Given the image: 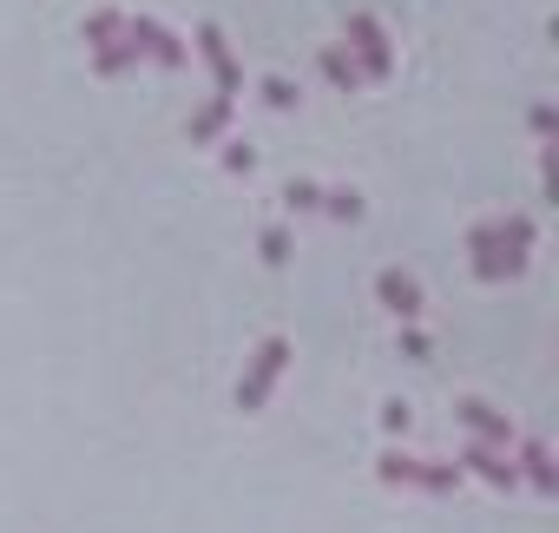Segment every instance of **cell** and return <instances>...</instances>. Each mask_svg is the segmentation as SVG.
I'll return each instance as SVG.
<instances>
[{
    "mask_svg": "<svg viewBox=\"0 0 559 533\" xmlns=\"http://www.w3.org/2000/svg\"><path fill=\"white\" fill-rule=\"evenodd\" d=\"M349 40L362 54V73H389V40H382V27L369 14H349Z\"/></svg>",
    "mask_w": 559,
    "mask_h": 533,
    "instance_id": "cell-2",
    "label": "cell"
},
{
    "mask_svg": "<svg viewBox=\"0 0 559 533\" xmlns=\"http://www.w3.org/2000/svg\"><path fill=\"white\" fill-rule=\"evenodd\" d=\"M382 291H389V304H402V310H415V291H408V284H402V277H389V284H382Z\"/></svg>",
    "mask_w": 559,
    "mask_h": 533,
    "instance_id": "cell-8",
    "label": "cell"
},
{
    "mask_svg": "<svg viewBox=\"0 0 559 533\" xmlns=\"http://www.w3.org/2000/svg\"><path fill=\"white\" fill-rule=\"evenodd\" d=\"M224 112H230V106H224V99H211V106H204V112L191 119V139H211V132L224 126Z\"/></svg>",
    "mask_w": 559,
    "mask_h": 533,
    "instance_id": "cell-7",
    "label": "cell"
},
{
    "mask_svg": "<svg viewBox=\"0 0 559 533\" xmlns=\"http://www.w3.org/2000/svg\"><path fill=\"white\" fill-rule=\"evenodd\" d=\"M126 47H132V54H152L158 67H178V60H185V47H178L158 21H145V14H132V21H126Z\"/></svg>",
    "mask_w": 559,
    "mask_h": 533,
    "instance_id": "cell-1",
    "label": "cell"
},
{
    "mask_svg": "<svg viewBox=\"0 0 559 533\" xmlns=\"http://www.w3.org/2000/svg\"><path fill=\"white\" fill-rule=\"evenodd\" d=\"M198 40H204V54H211V73H217V86L230 93V86H237V60H230V47H224V34H217V27H204Z\"/></svg>",
    "mask_w": 559,
    "mask_h": 533,
    "instance_id": "cell-3",
    "label": "cell"
},
{
    "mask_svg": "<svg viewBox=\"0 0 559 533\" xmlns=\"http://www.w3.org/2000/svg\"><path fill=\"white\" fill-rule=\"evenodd\" d=\"M132 60H139V54H132V47H119V40H106V47H99V73H126Z\"/></svg>",
    "mask_w": 559,
    "mask_h": 533,
    "instance_id": "cell-5",
    "label": "cell"
},
{
    "mask_svg": "<svg viewBox=\"0 0 559 533\" xmlns=\"http://www.w3.org/2000/svg\"><path fill=\"white\" fill-rule=\"evenodd\" d=\"M323 67H330V80H336V86H349V80L362 73V67H356V60H349L343 47H330V54H323Z\"/></svg>",
    "mask_w": 559,
    "mask_h": 533,
    "instance_id": "cell-6",
    "label": "cell"
},
{
    "mask_svg": "<svg viewBox=\"0 0 559 533\" xmlns=\"http://www.w3.org/2000/svg\"><path fill=\"white\" fill-rule=\"evenodd\" d=\"M119 27H126V21L106 8V14H93V21H86V40H93V47H106V40H119Z\"/></svg>",
    "mask_w": 559,
    "mask_h": 533,
    "instance_id": "cell-4",
    "label": "cell"
}]
</instances>
